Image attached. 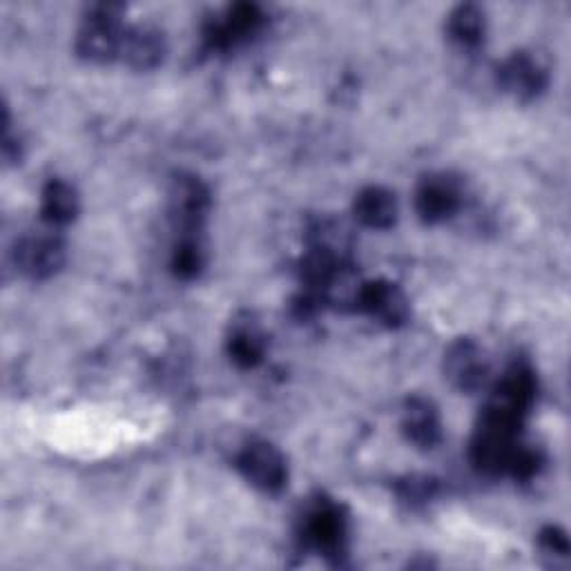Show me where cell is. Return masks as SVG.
Returning <instances> with one entry per match:
<instances>
[{"mask_svg":"<svg viewBox=\"0 0 571 571\" xmlns=\"http://www.w3.org/2000/svg\"><path fill=\"white\" fill-rule=\"evenodd\" d=\"M79 213L77 190L66 181H52L43 195V217L52 226L70 224Z\"/></svg>","mask_w":571,"mask_h":571,"instance_id":"cell-13","label":"cell"},{"mask_svg":"<svg viewBox=\"0 0 571 571\" xmlns=\"http://www.w3.org/2000/svg\"><path fill=\"white\" fill-rule=\"evenodd\" d=\"M230 355L241 366H255L264 355V342L260 331L252 327L237 329L230 340Z\"/></svg>","mask_w":571,"mask_h":571,"instance_id":"cell-15","label":"cell"},{"mask_svg":"<svg viewBox=\"0 0 571 571\" xmlns=\"http://www.w3.org/2000/svg\"><path fill=\"white\" fill-rule=\"evenodd\" d=\"M500 83L516 99L529 101L545 90L547 75L538 66V60L529 54H514L510 60H504V66L500 68Z\"/></svg>","mask_w":571,"mask_h":571,"instance_id":"cell-6","label":"cell"},{"mask_svg":"<svg viewBox=\"0 0 571 571\" xmlns=\"http://www.w3.org/2000/svg\"><path fill=\"white\" fill-rule=\"evenodd\" d=\"M357 308L377 317V320L387 327H400L409 317V304L404 293L396 284L387 282L364 284Z\"/></svg>","mask_w":571,"mask_h":571,"instance_id":"cell-5","label":"cell"},{"mask_svg":"<svg viewBox=\"0 0 571 571\" xmlns=\"http://www.w3.org/2000/svg\"><path fill=\"white\" fill-rule=\"evenodd\" d=\"M165 41L157 27L137 25L125 30L121 56L128 60V66L135 70H152L163 60Z\"/></svg>","mask_w":571,"mask_h":571,"instance_id":"cell-7","label":"cell"},{"mask_svg":"<svg viewBox=\"0 0 571 571\" xmlns=\"http://www.w3.org/2000/svg\"><path fill=\"white\" fill-rule=\"evenodd\" d=\"M172 217L185 230L195 232L208 210V193L197 179H179L172 187Z\"/></svg>","mask_w":571,"mask_h":571,"instance_id":"cell-8","label":"cell"},{"mask_svg":"<svg viewBox=\"0 0 571 571\" xmlns=\"http://www.w3.org/2000/svg\"><path fill=\"white\" fill-rule=\"evenodd\" d=\"M66 262V245L52 232L25 237L16 248V266L34 277L47 279Z\"/></svg>","mask_w":571,"mask_h":571,"instance_id":"cell-3","label":"cell"},{"mask_svg":"<svg viewBox=\"0 0 571 571\" xmlns=\"http://www.w3.org/2000/svg\"><path fill=\"white\" fill-rule=\"evenodd\" d=\"M125 30L121 25L118 8L114 5H99L90 10V16L83 21V27L79 32L77 47L81 56L105 62L121 54Z\"/></svg>","mask_w":571,"mask_h":571,"instance_id":"cell-1","label":"cell"},{"mask_svg":"<svg viewBox=\"0 0 571 571\" xmlns=\"http://www.w3.org/2000/svg\"><path fill=\"white\" fill-rule=\"evenodd\" d=\"M435 491V482L429 478H409L407 482L400 484V495L402 500L418 504V502H426Z\"/></svg>","mask_w":571,"mask_h":571,"instance_id":"cell-16","label":"cell"},{"mask_svg":"<svg viewBox=\"0 0 571 571\" xmlns=\"http://www.w3.org/2000/svg\"><path fill=\"white\" fill-rule=\"evenodd\" d=\"M404 431L422 449H433L439 442V420L426 400H411L404 409Z\"/></svg>","mask_w":571,"mask_h":571,"instance_id":"cell-12","label":"cell"},{"mask_svg":"<svg viewBox=\"0 0 571 571\" xmlns=\"http://www.w3.org/2000/svg\"><path fill=\"white\" fill-rule=\"evenodd\" d=\"M239 469L250 484L269 493H275L286 484V462L273 444L266 442L250 444L239 458Z\"/></svg>","mask_w":571,"mask_h":571,"instance_id":"cell-4","label":"cell"},{"mask_svg":"<svg viewBox=\"0 0 571 571\" xmlns=\"http://www.w3.org/2000/svg\"><path fill=\"white\" fill-rule=\"evenodd\" d=\"M447 32L458 45L476 47L484 38V14L476 5H460L449 16Z\"/></svg>","mask_w":571,"mask_h":571,"instance_id":"cell-14","label":"cell"},{"mask_svg":"<svg viewBox=\"0 0 571 571\" xmlns=\"http://www.w3.org/2000/svg\"><path fill=\"white\" fill-rule=\"evenodd\" d=\"M444 373L456 389L473 393L487 382L489 362L476 342L460 340L444 355Z\"/></svg>","mask_w":571,"mask_h":571,"instance_id":"cell-2","label":"cell"},{"mask_svg":"<svg viewBox=\"0 0 571 571\" xmlns=\"http://www.w3.org/2000/svg\"><path fill=\"white\" fill-rule=\"evenodd\" d=\"M355 217L368 228H389L396 224V195L385 187H366L355 199Z\"/></svg>","mask_w":571,"mask_h":571,"instance_id":"cell-10","label":"cell"},{"mask_svg":"<svg viewBox=\"0 0 571 571\" xmlns=\"http://www.w3.org/2000/svg\"><path fill=\"white\" fill-rule=\"evenodd\" d=\"M308 540L322 551H338L344 538V521L331 504H322L308 516L306 523Z\"/></svg>","mask_w":571,"mask_h":571,"instance_id":"cell-11","label":"cell"},{"mask_svg":"<svg viewBox=\"0 0 571 571\" xmlns=\"http://www.w3.org/2000/svg\"><path fill=\"white\" fill-rule=\"evenodd\" d=\"M460 206L458 190L444 176L429 179L418 193V210L426 221H442L452 217Z\"/></svg>","mask_w":571,"mask_h":571,"instance_id":"cell-9","label":"cell"}]
</instances>
